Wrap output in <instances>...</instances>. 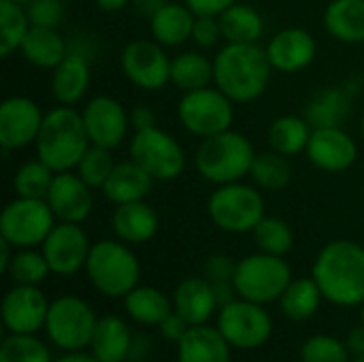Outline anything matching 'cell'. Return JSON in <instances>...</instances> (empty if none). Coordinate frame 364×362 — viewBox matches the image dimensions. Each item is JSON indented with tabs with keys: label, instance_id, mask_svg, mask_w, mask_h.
Masks as SVG:
<instances>
[{
	"label": "cell",
	"instance_id": "484cf974",
	"mask_svg": "<svg viewBox=\"0 0 364 362\" xmlns=\"http://www.w3.org/2000/svg\"><path fill=\"white\" fill-rule=\"evenodd\" d=\"M90 85V64L79 53H68L51 75V94L60 105H75Z\"/></svg>",
	"mask_w": 364,
	"mask_h": 362
},
{
	"label": "cell",
	"instance_id": "8fae6325",
	"mask_svg": "<svg viewBox=\"0 0 364 362\" xmlns=\"http://www.w3.org/2000/svg\"><path fill=\"white\" fill-rule=\"evenodd\" d=\"M177 113L183 128L203 139L230 130L235 117L232 100L222 90H213V87L186 92L183 98L179 100Z\"/></svg>",
	"mask_w": 364,
	"mask_h": 362
},
{
	"label": "cell",
	"instance_id": "d6986e66",
	"mask_svg": "<svg viewBox=\"0 0 364 362\" xmlns=\"http://www.w3.org/2000/svg\"><path fill=\"white\" fill-rule=\"evenodd\" d=\"M307 156L318 169L328 173H339L354 164L356 143L339 126L316 128L307 143Z\"/></svg>",
	"mask_w": 364,
	"mask_h": 362
},
{
	"label": "cell",
	"instance_id": "e575fe53",
	"mask_svg": "<svg viewBox=\"0 0 364 362\" xmlns=\"http://www.w3.org/2000/svg\"><path fill=\"white\" fill-rule=\"evenodd\" d=\"M348 111H350L348 94L339 87H326L307 105L305 119L316 128L339 126L341 119L348 115Z\"/></svg>",
	"mask_w": 364,
	"mask_h": 362
},
{
	"label": "cell",
	"instance_id": "2e32d148",
	"mask_svg": "<svg viewBox=\"0 0 364 362\" xmlns=\"http://www.w3.org/2000/svg\"><path fill=\"white\" fill-rule=\"evenodd\" d=\"M45 115L38 105L23 96H11L0 107V145L4 151L19 149L36 141Z\"/></svg>",
	"mask_w": 364,
	"mask_h": 362
},
{
	"label": "cell",
	"instance_id": "60d3db41",
	"mask_svg": "<svg viewBox=\"0 0 364 362\" xmlns=\"http://www.w3.org/2000/svg\"><path fill=\"white\" fill-rule=\"evenodd\" d=\"M51 273L43 252H34L32 247H26L17 254H13L6 275L21 286H38L47 275Z\"/></svg>",
	"mask_w": 364,
	"mask_h": 362
},
{
	"label": "cell",
	"instance_id": "836d02e7",
	"mask_svg": "<svg viewBox=\"0 0 364 362\" xmlns=\"http://www.w3.org/2000/svg\"><path fill=\"white\" fill-rule=\"evenodd\" d=\"M211 79H213V64L203 53L196 51L179 53L171 62V81L183 92L207 87Z\"/></svg>",
	"mask_w": 364,
	"mask_h": 362
},
{
	"label": "cell",
	"instance_id": "816d5d0a",
	"mask_svg": "<svg viewBox=\"0 0 364 362\" xmlns=\"http://www.w3.org/2000/svg\"><path fill=\"white\" fill-rule=\"evenodd\" d=\"M11 247H13V245H11L6 239H2V237H0V271H2V273H6L9 262H11V258H13Z\"/></svg>",
	"mask_w": 364,
	"mask_h": 362
},
{
	"label": "cell",
	"instance_id": "3957f363",
	"mask_svg": "<svg viewBox=\"0 0 364 362\" xmlns=\"http://www.w3.org/2000/svg\"><path fill=\"white\" fill-rule=\"evenodd\" d=\"M90 143L83 115L64 105L45 115L36 137V154L55 173H64L79 164Z\"/></svg>",
	"mask_w": 364,
	"mask_h": 362
},
{
	"label": "cell",
	"instance_id": "f546056e",
	"mask_svg": "<svg viewBox=\"0 0 364 362\" xmlns=\"http://www.w3.org/2000/svg\"><path fill=\"white\" fill-rule=\"evenodd\" d=\"M324 26L337 41L364 43V0H333L324 13Z\"/></svg>",
	"mask_w": 364,
	"mask_h": 362
},
{
	"label": "cell",
	"instance_id": "1f68e13d",
	"mask_svg": "<svg viewBox=\"0 0 364 362\" xmlns=\"http://www.w3.org/2000/svg\"><path fill=\"white\" fill-rule=\"evenodd\" d=\"M222 36L228 43H256L262 36L264 21L260 13L247 4H232L220 17Z\"/></svg>",
	"mask_w": 364,
	"mask_h": 362
},
{
	"label": "cell",
	"instance_id": "8992f818",
	"mask_svg": "<svg viewBox=\"0 0 364 362\" xmlns=\"http://www.w3.org/2000/svg\"><path fill=\"white\" fill-rule=\"evenodd\" d=\"M292 282V269L284 260V256L273 254H252L237 262L235 273V288L237 297L269 305L273 301H279L286 288Z\"/></svg>",
	"mask_w": 364,
	"mask_h": 362
},
{
	"label": "cell",
	"instance_id": "9a60e30c",
	"mask_svg": "<svg viewBox=\"0 0 364 362\" xmlns=\"http://www.w3.org/2000/svg\"><path fill=\"white\" fill-rule=\"evenodd\" d=\"M49 301L36 286L15 284L2 301V322L9 333L34 335L45 329L49 314Z\"/></svg>",
	"mask_w": 364,
	"mask_h": 362
},
{
	"label": "cell",
	"instance_id": "c3c4849f",
	"mask_svg": "<svg viewBox=\"0 0 364 362\" xmlns=\"http://www.w3.org/2000/svg\"><path fill=\"white\" fill-rule=\"evenodd\" d=\"M186 6L198 17V15H211L220 17L226 9L237 4V0H183Z\"/></svg>",
	"mask_w": 364,
	"mask_h": 362
},
{
	"label": "cell",
	"instance_id": "e0dca14e",
	"mask_svg": "<svg viewBox=\"0 0 364 362\" xmlns=\"http://www.w3.org/2000/svg\"><path fill=\"white\" fill-rule=\"evenodd\" d=\"M83 124L92 145H100L113 149L122 143L130 117L126 115L124 107L111 96H96L83 109Z\"/></svg>",
	"mask_w": 364,
	"mask_h": 362
},
{
	"label": "cell",
	"instance_id": "b9f144b4",
	"mask_svg": "<svg viewBox=\"0 0 364 362\" xmlns=\"http://www.w3.org/2000/svg\"><path fill=\"white\" fill-rule=\"evenodd\" d=\"M0 362H53L47 346L34 335H6L0 346Z\"/></svg>",
	"mask_w": 364,
	"mask_h": 362
},
{
	"label": "cell",
	"instance_id": "8d00e7d4",
	"mask_svg": "<svg viewBox=\"0 0 364 362\" xmlns=\"http://www.w3.org/2000/svg\"><path fill=\"white\" fill-rule=\"evenodd\" d=\"M252 179L256 181V186H260L262 190H284L290 179H292V169L290 162L286 160L284 154L279 151H262L254 158L252 171H250Z\"/></svg>",
	"mask_w": 364,
	"mask_h": 362
},
{
	"label": "cell",
	"instance_id": "d590c367",
	"mask_svg": "<svg viewBox=\"0 0 364 362\" xmlns=\"http://www.w3.org/2000/svg\"><path fill=\"white\" fill-rule=\"evenodd\" d=\"M26 6L13 0H0V53L6 58L21 47L23 36L30 30Z\"/></svg>",
	"mask_w": 364,
	"mask_h": 362
},
{
	"label": "cell",
	"instance_id": "ffe728a7",
	"mask_svg": "<svg viewBox=\"0 0 364 362\" xmlns=\"http://www.w3.org/2000/svg\"><path fill=\"white\" fill-rule=\"evenodd\" d=\"M316 41L303 28H286L277 32L269 47V60L279 73H299L309 66L316 58Z\"/></svg>",
	"mask_w": 364,
	"mask_h": 362
},
{
	"label": "cell",
	"instance_id": "7402d4cb",
	"mask_svg": "<svg viewBox=\"0 0 364 362\" xmlns=\"http://www.w3.org/2000/svg\"><path fill=\"white\" fill-rule=\"evenodd\" d=\"M232 346L218 326H190L177 344V362H230Z\"/></svg>",
	"mask_w": 364,
	"mask_h": 362
},
{
	"label": "cell",
	"instance_id": "f6af8a7d",
	"mask_svg": "<svg viewBox=\"0 0 364 362\" xmlns=\"http://www.w3.org/2000/svg\"><path fill=\"white\" fill-rule=\"evenodd\" d=\"M26 6L28 19L32 26L58 28L64 19V2L62 0H30Z\"/></svg>",
	"mask_w": 364,
	"mask_h": 362
},
{
	"label": "cell",
	"instance_id": "52a82bcc",
	"mask_svg": "<svg viewBox=\"0 0 364 362\" xmlns=\"http://www.w3.org/2000/svg\"><path fill=\"white\" fill-rule=\"evenodd\" d=\"M98 318L94 309L79 297H60L51 301L45 331L51 344L64 352H81L90 348Z\"/></svg>",
	"mask_w": 364,
	"mask_h": 362
},
{
	"label": "cell",
	"instance_id": "7bdbcfd3",
	"mask_svg": "<svg viewBox=\"0 0 364 362\" xmlns=\"http://www.w3.org/2000/svg\"><path fill=\"white\" fill-rule=\"evenodd\" d=\"M113 169H115V162H113L111 149L100 147V145H90L77 164V175L90 188H102Z\"/></svg>",
	"mask_w": 364,
	"mask_h": 362
},
{
	"label": "cell",
	"instance_id": "11a10c76",
	"mask_svg": "<svg viewBox=\"0 0 364 362\" xmlns=\"http://www.w3.org/2000/svg\"><path fill=\"white\" fill-rule=\"evenodd\" d=\"M13 2H19V4H28L30 0H13Z\"/></svg>",
	"mask_w": 364,
	"mask_h": 362
},
{
	"label": "cell",
	"instance_id": "30bf717a",
	"mask_svg": "<svg viewBox=\"0 0 364 362\" xmlns=\"http://www.w3.org/2000/svg\"><path fill=\"white\" fill-rule=\"evenodd\" d=\"M218 329L237 350L262 348L273 335V318L264 305L235 299L218 312Z\"/></svg>",
	"mask_w": 364,
	"mask_h": 362
},
{
	"label": "cell",
	"instance_id": "d6a6232c",
	"mask_svg": "<svg viewBox=\"0 0 364 362\" xmlns=\"http://www.w3.org/2000/svg\"><path fill=\"white\" fill-rule=\"evenodd\" d=\"M309 139H311V128L305 117L284 115L277 117L269 128V145L273 147V151H279L284 156H294L307 149Z\"/></svg>",
	"mask_w": 364,
	"mask_h": 362
},
{
	"label": "cell",
	"instance_id": "7c38bea8",
	"mask_svg": "<svg viewBox=\"0 0 364 362\" xmlns=\"http://www.w3.org/2000/svg\"><path fill=\"white\" fill-rule=\"evenodd\" d=\"M130 160L145 169L156 181L177 179L186 169V154L181 145L156 126L134 132L130 141Z\"/></svg>",
	"mask_w": 364,
	"mask_h": 362
},
{
	"label": "cell",
	"instance_id": "ac0fdd59",
	"mask_svg": "<svg viewBox=\"0 0 364 362\" xmlns=\"http://www.w3.org/2000/svg\"><path fill=\"white\" fill-rule=\"evenodd\" d=\"M47 205L51 207L55 220L81 224L90 218L94 198L90 186L75 173H55L51 188L47 192Z\"/></svg>",
	"mask_w": 364,
	"mask_h": 362
},
{
	"label": "cell",
	"instance_id": "5bb4252c",
	"mask_svg": "<svg viewBox=\"0 0 364 362\" xmlns=\"http://www.w3.org/2000/svg\"><path fill=\"white\" fill-rule=\"evenodd\" d=\"M171 62L158 41H132L122 51L124 75L143 90H160L171 81Z\"/></svg>",
	"mask_w": 364,
	"mask_h": 362
},
{
	"label": "cell",
	"instance_id": "6f0895ef",
	"mask_svg": "<svg viewBox=\"0 0 364 362\" xmlns=\"http://www.w3.org/2000/svg\"><path fill=\"white\" fill-rule=\"evenodd\" d=\"M352 362H364V358H354V361Z\"/></svg>",
	"mask_w": 364,
	"mask_h": 362
},
{
	"label": "cell",
	"instance_id": "74e56055",
	"mask_svg": "<svg viewBox=\"0 0 364 362\" xmlns=\"http://www.w3.org/2000/svg\"><path fill=\"white\" fill-rule=\"evenodd\" d=\"M53 173L55 171L51 166H47L41 158L30 160L17 169L13 188H15L17 196H23V198H47V192L55 177Z\"/></svg>",
	"mask_w": 364,
	"mask_h": 362
},
{
	"label": "cell",
	"instance_id": "9f6ffc18",
	"mask_svg": "<svg viewBox=\"0 0 364 362\" xmlns=\"http://www.w3.org/2000/svg\"><path fill=\"white\" fill-rule=\"evenodd\" d=\"M360 307H363V312H360V318H363V324H364V303L360 305Z\"/></svg>",
	"mask_w": 364,
	"mask_h": 362
},
{
	"label": "cell",
	"instance_id": "f907efd6",
	"mask_svg": "<svg viewBox=\"0 0 364 362\" xmlns=\"http://www.w3.org/2000/svg\"><path fill=\"white\" fill-rule=\"evenodd\" d=\"M346 346H348V350H350V354H352L354 358H364V324L354 326V329L348 333Z\"/></svg>",
	"mask_w": 364,
	"mask_h": 362
},
{
	"label": "cell",
	"instance_id": "603a6c76",
	"mask_svg": "<svg viewBox=\"0 0 364 362\" xmlns=\"http://www.w3.org/2000/svg\"><path fill=\"white\" fill-rule=\"evenodd\" d=\"M111 228L124 243H147L158 233V213L145 201L124 203L115 207Z\"/></svg>",
	"mask_w": 364,
	"mask_h": 362
},
{
	"label": "cell",
	"instance_id": "5b68a950",
	"mask_svg": "<svg viewBox=\"0 0 364 362\" xmlns=\"http://www.w3.org/2000/svg\"><path fill=\"white\" fill-rule=\"evenodd\" d=\"M85 271L92 286L111 299L126 297L139 286L141 280L139 258L119 241L94 243L85 262Z\"/></svg>",
	"mask_w": 364,
	"mask_h": 362
},
{
	"label": "cell",
	"instance_id": "4fadbf2b",
	"mask_svg": "<svg viewBox=\"0 0 364 362\" xmlns=\"http://www.w3.org/2000/svg\"><path fill=\"white\" fill-rule=\"evenodd\" d=\"M90 239L79 224L60 222L43 241V256L53 275H75L79 273L90 256Z\"/></svg>",
	"mask_w": 364,
	"mask_h": 362
},
{
	"label": "cell",
	"instance_id": "f1b7e54d",
	"mask_svg": "<svg viewBox=\"0 0 364 362\" xmlns=\"http://www.w3.org/2000/svg\"><path fill=\"white\" fill-rule=\"evenodd\" d=\"M126 314L143 326H160L164 318L173 314V301L158 288L136 286L132 292L124 297Z\"/></svg>",
	"mask_w": 364,
	"mask_h": 362
},
{
	"label": "cell",
	"instance_id": "f5cc1de1",
	"mask_svg": "<svg viewBox=\"0 0 364 362\" xmlns=\"http://www.w3.org/2000/svg\"><path fill=\"white\" fill-rule=\"evenodd\" d=\"M53 362H100L94 354H83V352H68L64 356H60Z\"/></svg>",
	"mask_w": 364,
	"mask_h": 362
},
{
	"label": "cell",
	"instance_id": "f35d334b",
	"mask_svg": "<svg viewBox=\"0 0 364 362\" xmlns=\"http://www.w3.org/2000/svg\"><path fill=\"white\" fill-rule=\"evenodd\" d=\"M235 273H237V262L224 254H213L205 262V280L215 290L220 307L239 299L235 288Z\"/></svg>",
	"mask_w": 364,
	"mask_h": 362
},
{
	"label": "cell",
	"instance_id": "6da1fadb",
	"mask_svg": "<svg viewBox=\"0 0 364 362\" xmlns=\"http://www.w3.org/2000/svg\"><path fill=\"white\" fill-rule=\"evenodd\" d=\"M311 277L320 286L324 301L337 307L363 305L364 247L348 239L331 241L320 250L311 269Z\"/></svg>",
	"mask_w": 364,
	"mask_h": 362
},
{
	"label": "cell",
	"instance_id": "bcb514c9",
	"mask_svg": "<svg viewBox=\"0 0 364 362\" xmlns=\"http://www.w3.org/2000/svg\"><path fill=\"white\" fill-rule=\"evenodd\" d=\"M222 34V26H220V19L218 17H211V15H198L194 19V28H192V38L196 45L200 47H211L218 43Z\"/></svg>",
	"mask_w": 364,
	"mask_h": 362
},
{
	"label": "cell",
	"instance_id": "ab89813d",
	"mask_svg": "<svg viewBox=\"0 0 364 362\" xmlns=\"http://www.w3.org/2000/svg\"><path fill=\"white\" fill-rule=\"evenodd\" d=\"M252 233H254V239H256L260 252H264V254L286 256L294 245V235H292L290 226L279 218L264 215Z\"/></svg>",
	"mask_w": 364,
	"mask_h": 362
},
{
	"label": "cell",
	"instance_id": "277c9868",
	"mask_svg": "<svg viewBox=\"0 0 364 362\" xmlns=\"http://www.w3.org/2000/svg\"><path fill=\"white\" fill-rule=\"evenodd\" d=\"M254 158V147L243 134L224 130L220 134L203 139L196 149L194 164L207 181L224 186L250 175Z\"/></svg>",
	"mask_w": 364,
	"mask_h": 362
},
{
	"label": "cell",
	"instance_id": "ee69618b",
	"mask_svg": "<svg viewBox=\"0 0 364 362\" xmlns=\"http://www.w3.org/2000/svg\"><path fill=\"white\" fill-rule=\"evenodd\" d=\"M301 362H350V350L346 341L333 335H314L303 341L299 350Z\"/></svg>",
	"mask_w": 364,
	"mask_h": 362
},
{
	"label": "cell",
	"instance_id": "44dd1931",
	"mask_svg": "<svg viewBox=\"0 0 364 362\" xmlns=\"http://www.w3.org/2000/svg\"><path fill=\"white\" fill-rule=\"evenodd\" d=\"M173 307L190 326L207 324L213 314L220 312L215 290L205 277L183 280L173 294Z\"/></svg>",
	"mask_w": 364,
	"mask_h": 362
},
{
	"label": "cell",
	"instance_id": "9c48e42d",
	"mask_svg": "<svg viewBox=\"0 0 364 362\" xmlns=\"http://www.w3.org/2000/svg\"><path fill=\"white\" fill-rule=\"evenodd\" d=\"M209 218L226 233H250L264 218V201L250 186L224 183L209 198Z\"/></svg>",
	"mask_w": 364,
	"mask_h": 362
},
{
	"label": "cell",
	"instance_id": "cb8c5ba5",
	"mask_svg": "<svg viewBox=\"0 0 364 362\" xmlns=\"http://www.w3.org/2000/svg\"><path fill=\"white\" fill-rule=\"evenodd\" d=\"M132 344L134 337L128 324L117 316H105L98 318L90 350L100 362H126L130 358Z\"/></svg>",
	"mask_w": 364,
	"mask_h": 362
},
{
	"label": "cell",
	"instance_id": "680465c9",
	"mask_svg": "<svg viewBox=\"0 0 364 362\" xmlns=\"http://www.w3.org/2000/svg\"><path fill=\"white\" fill-rule=\"evenodd\" d=\"M363 139H364V115H363Z\"/></svg>",
	"mask_w": 364,
	"mask_h": 362
},
{
	"label": "cell",
	"instance_id": "7a4b0ae2",
	"mask_svg": "<svg viewBox=\"0 0 364 362\" xmlns=\"http://www.w3.org/2000/svg\"><path fill=\"white\" fill-rule=\"evenodd\" d=\"M273 64L256 43H228L213 60V81L232 102L256 100L269 85Z\"/></svg>",
	"mask_w": 364,
	"mask_h": 362
},
{
	"label": "cell",
	"instance_id": "83f0119b",
	"mask_svg": "<svg viewBox=\"0 0 364 362\" xmlns=\"http://www.w3.org/2000/svg\"><path fill=\"white\" fill-rule=\"evenodd\" d=\"M19 49L30 64L41 68H55L68 55L66 43L58 30L43 26H30Z\"/></svg>",
	"mask_w": 364,
	"mask_h": 362
},
{
	"label": "cell",
	"instance_id": "4dcf8cb0",
	"mask_svg": "<svg viewBox=\"0 0 364 362\" xmlns=\"http://www.w3.org/2000/svg\"><path fill=\"white\" fill-rule=\"evenodd\" d=\"M322 290L316 284L314 277H301L292 280L286 292L279 299V309L290 322H307L311 320L320 305H322Z\"/></svg>",
	"mask_w": 364,
	"mask_h": 362
},
{
	"label": "cell",
	"instance_id": "681fc988",
	"mask_svg": "<svg viewBox=\"0 0 364 362\" xmlns=\"http://www.w3.org/2000/svg\"><path fill=\"white\" fill-rule=\"evenodd\" d=\"M130 124L134 126V130H147V128H154L156 126V115L151 109L147 107H136L132 113H130Z\"/></svg>",
	"mask_w": 364,
	"mask_h": 362
},
{
	"label": "cell",
	"instance_id": "ba28073f",
	"mask_svg": "<svg viewBox=\"0 0 364 362\" xmlns=\"http://www.w3.org/2000/svg\"><path fill=\"white\" fill-rule=\"evenodd\" d=\"M55 226V215L45 198H15L0 215V237L13 247L43 245L47 235Z\"/></svg>",
	"mask_w": 364,
	"mask_h": 362
},
{
	"label": "cell",
	"instance_id": "d4e9b609",
	"mask_svg": "<svg viewBox=\"0 0 364 362\" xmlns=\"http://www.w3.org/2000/svg\"><path fill=\"white\" fill-rule=\"evenodd\" d=\"M154 181L156 179L145 169H141L134 160H128L115 164V169L111 171L109 179L102 186V192L115 205L134 203L143 201L149 194Z\"/></svg>",
	"mask_w": 364,
	"mask_h": 362
},
{
	"label": "cell",
	"instance_id": "4316f807",
	"mask_svg": "<svg viewBox=\"0 0 364 362\" xmlns=\"http://www.w3.org/2000/svg\"><path fill=\"white\" fill-rule=\"evenodd\" d=\"M194 19H196V15L186 4L171 2V4H162L160 9H156L149 26H151L154 38L160 45L177 47V45L186 43L188 38H192Z\"/></svg>",
	"mask_w": 364,
	"mask_h": 362
},
{
	"label": "cell",
	"instance_id": "7dc6e473",
	"mask_svg": "<svg viewBox=\"0 0 364 362\" xmlns=\"http://www.w3.org/2000/svg\"><path fill=\"white\" fill-rule=\"evenodd\" d=\"M160 329V335H162V339H166V341H173V344H179L183 337H186V333L190 331V324L173 309V314L168 316V318H164V322L158 326Z\"/></svg>",
	"mask_w": 364,
	"mask_h": 362
},
{
	"label": "cell",
	"instance_id": "db71d44e",
	"mask_svg": "<svg viewBox=\"0 0 364 362\" xmlns=\"http://www.w3.org/2000/svg\"><path fill=\"white\" fill-rule=\"evenodd\" d=\"M126 4H128V0H96V6L102 9V11H109V13L119 11V9H124Z\"/></svg>",
	"mask_w": 364,
	"mask_h": 362
}]
</instances>
